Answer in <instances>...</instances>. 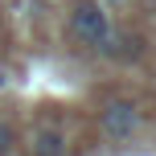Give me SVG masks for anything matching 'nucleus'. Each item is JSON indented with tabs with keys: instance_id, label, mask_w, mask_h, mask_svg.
Returning <instances> with one entry per match:
<instances>
[{
	"instance_id": "3",
	"label": "nucleus",
	"mask_w": 156,
	"mask_h": 156,
	"mask_svg": "<svg viewBox=\"0 0 156 156\" xmlns=\"http://www.w3.org/2000/svg\"><path fill=\"white\" fill-rule=\"evenodd\" d=\"M25 152H29V156H66V136L58 132L54 123H41V127L29 132Z\"/></svg>"
},
{
	"instance_id": "2",
	"label": "nucleus",
	"mask_w": 156,
	"mask_h": 156,
	"mask_svg": "<svg viewBox=\"0 0 156 156\" xmlns=\"http://www.w3.org/2000/svg\"><path fill=\"white\" fill-rule=\"evenodd\" d=\"M99 127H103V136L115 140V144H119V140H132L136 127H140V111H136V103H127V99L107 103L103 115H99Z\"/></svg>"
},
{
	"instance_id": "4",
	"label": "nucleus",
	"mask_w": 156,
	"mask_h": 156,
	"mask_svg": "<svg viewBox=\"0 0 156 156\" xmlns=\"http://www.w3.org/2000/svg\"><path fill=\"white\" fill-rule=\"evenodd\" d=\"M12 144H16L12 123H4V119H0V156H8V152H12Z\"/></svg>"
},
{
	"instance_id": "1",
	"label": "nucleus",
	"mask_w": 156,
	"mask_h": 156,
	"mask_svg": "<svg viewBox=\"0 0 156 156\" xmlns=\"http://www.w3.org/2000/svg\"><path fill=\"white\" fill-rule=\"evenodd\" d=\"M70 37L82 41L90 49H103V41L111 37V25H107V12L99 4H78L74 16H70Z\"/></svg>"
},
{
	"instance_id": "5",
	"label": "nucleus",
	"mask_w": 156,
	"mask_h": 156,
	"mask_svg": "<svg viewBox=\"0 0 156 156\" xmlns=\"http://www.w3.org/2000/svg\"><path fill=\"white\" fill-rule=\"evenodd\" d=\"M0 86H4V70H0Z\"/></svg>"
}]
</instances>
